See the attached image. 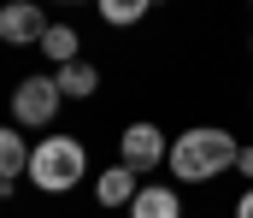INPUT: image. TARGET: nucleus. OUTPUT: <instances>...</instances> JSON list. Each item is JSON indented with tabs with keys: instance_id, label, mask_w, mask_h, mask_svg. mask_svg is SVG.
Instances as JSON below:
<instances>
[{
	"instance_id": "1",
	"label": "nucleus",
	"mask_w": 253,
	"mask_h": 218,
	"mask_svg": "<svg viewBox=\"0 0 253 218\" xmlns=\"http://www.w3.org/2000/svg\"><path fill=\"white\" fill-rule=\"evenodd\" d=\"M236 153H242V142H236L230 130H218V124H189V130L171 142L165 165H171L177 183H212V177L236 171Z\"/></svg>"
},
{
	"instance_id": "2",
	"label": "nucleus",
	"mask_w": 253,
	"mask_h": 218,
	"mask_svg": "<svg viewBox=\"0 0 253 218\" xmlns=\"http://www.w3.org/2000/svg\"><path fill=\"white\" fill-rule=\"evenodd\" d=\"M83 171H88V147L65 130H47V142L30 147V183L47 195H71L83 183Z\"/></svg>"
},
{
	"instance_id": "3",
	"label": "nucleus",
	"mask_w": 253,
	"mask_h": 218,
	"mask_svg": "<svg viewBox=\"0 0 253 218\" xmlns=\"http://www.w3.org/2000/svg\"><path fill=\"white\" fill-rule=\"evenodd\" d=\"M65 94L53 77H24L18 88H12V124L18 130H53V118H59Z\"/></svg>"
},
{
	"instance_id": "4",
	"label": "nucleus",
	"mask_w": 253,
	"mask_h": 218,
	"mask_svg": "<svg viewBox=\"0 0 253 218\" xmlns=\"http://www.w3.org/2000/svg\"><path fill=\"white\" fill-rule=\"evenodd\" d=\"M165 153H171V136L159 130V124H129L124 136H118V165L124 171H153V165H165Z\"/></svg>"
},
{
	"instance_id": "5",
	"label": "nucleus",
	"mask_w": 253,
	"mask_h": 218,
	"mask_svg": "<svg viewBox=\"0 0 253 218\" xmlns=\"http://www.w3.org/2000/svg\"><path fill=\"white\" fill-rule=\"evenodd\" d=\"M42 36H47V12H42V6L18 0V6L0 12V42H6V47H42Z\"/></svg>"
},
{
	"instance_id": "6",
	"label": "nucleus",
	"mask_w": 253,
	"mask_h": 218,
	"mask_svg": "<svg viewBox=\"0 0 253 218\" xmlns=\"http://www.w3.org/2000/svg\"><path fill=\"white\" fill-rule=\"evenodd\" d=\"M30 147L36 142H24L18 124H0V195H12L18 177H30Z\"/></svg>"
},
{
	"instance_id": "7",
	"label": "nucleus",
	"mask_w": 253,
	"mask_h": 218,
	"mask_svg": "<svg viewBox=\"0 0 253 218\" xmlns=\"http://www.w3.org/2000/svg\"><path fill=\"white\" fill-rule=\"evenodd\" d=\"M135 195H141V177L124 171V165H106V171L94 177V201H100V207H112V213H118V207L129 213V201H135Z\"/></svg>"
},
{
	"instance_id": "8",
	"label": "nucleus",
	"mask_w": 253,
	"mask_h": 218,
	"mask_svg": "<svg viewBox=\"0 0 253 218\" xmlns=\"http://www.w3.org/2000/svg\"><path fill=\"white\" fill-rule=\"evenodd\" d=\"M129 218H183V195L165 183H141V195L129 201Z\"/></svg>"
},
{
	"instance_id": "9",
	"label": "nucleus",
	"mask_w": 253,
	"mask_h": 218,
	"mask_svg": "<svg viewBox=\"0 0 253 218\" xmlns=\"http://www.w3.org/2000/svg\"><path fill=\"white\" fill-rule=\"evenodd\" d=\"M53 83H59V94H65V100H94V94H100V71H94L88 59L59 65V71H53Z\"/></svg>"
},
{
	"instance_id": "10",
	"label": "nucleus",
	"mask_w": 253,
	"mask_h": 218,
	"mask_svg": "<svg viewBox=\"0 0 253 218\" xmlns=\"http://www.w3.org/2000/svg\"><path fill=\"white\" fill-rule=\"evenodd\" d=\"M77 47H83V42H77V30H71V24H47L42 53H47L53 65H77Z\"/></svg>"
},
{
	"instance_id": "11",
	"label": "nucleus",
	"mask_w": 253,
	"mask_h": 218,
	"mask_svg": "<svg viewBox=\"0 0 253 218\" xmlns=\"http://www.w3.org/2000/svg\"><path fill=\"white\" fill-rule=\"evenodd\" d=\"M100 18L118 24V30H124V24H141V18H147V0H100Z\"/></svg>"
},
{
	"instance_id": "12",
	"label": "nucleus",
	"mask_w": 253,
	"mask_h": 218,
	"mask_svg": "<svg viewBox=\"0 0 253 218\" xmlns=\"http://www.w3.org/2000/svg\"><path fill=\"white\" fill-rule=\"evenodd\" d=\"M236 171H242V177L253 183V147H248V142H242V153H236Z\"/></svg>"
},
{
	"instance_id": "13",
	"label": "nucleus",
	"mask_w": 253,
	"mask_h": 218,
	"mask_svg": "<svg viewBox=\"0 0 253 218\" xmlns=\"http://www.w3.org/2000/svg\"><path fill=\"white\" fill-rule=\"evenodd\" d=\"M236 218H253V189H242V201H236Z\"/></svg>"
},
{
	"instance_id": "14",
	"label": "nucleus",
	"mask_w": 253,
	"mask_h": 218,
	"mask_svg": "<svg viewBox=\"0 0 253 218\" xmlns=\"http://www.w3.org/2000/svg\"><path fill=\"white\" fill-rule=\"evenodd\" d=\"M248 106H253V94H248Z\"/></svg>"
},
{
	"instance_id": "15",
	"label": "nucleus",
	"mask_w": 253,
	"mask_h": 218,
	"mask_svg": "<svg viewBox=\"0 0 253 218\" xmlns=\"http://www.w3.org/2000/svg\"><path fill=\"white\" fill-rule=\"evenodd\" d=\"M248 47H253V36H248Z\"/></svg>"
},
{
	"instance_id": "16",
	"label": "nucleus",
	"mask_w": 253,
	"mask_h": 218,
	"mask_svg": "<svg viewBox=\"0 0 253 218\" xmlns=\"http://www.w3.org/2000/svg\"><path fill=\"white\" fill-rule=\"evenodd\" d=\"M124 218H129V213H124Z\"/></svg>"
}]
</instances>
